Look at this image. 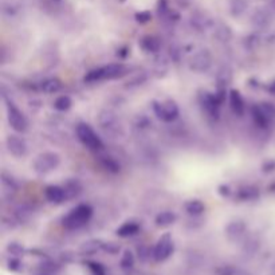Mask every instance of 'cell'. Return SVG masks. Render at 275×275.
Listing matches in <instances>:
<instances>
[{"label": "cell", "instance_id": "obj_1", "mask_svg": "<svg viewBox=\"0 0 275 275\" xmlns=\"http://www.w3.org/2000/svg\"><path fill=\"white\" fill-rule=\"evenodd\" d=\"M92 215H93V210L90 205L81 204L75 207L74 210H71L63 218V226L67 229H78L89 223Z\"/></svg>", "mask_w": 275, "mask_h": 275}, {"label": "cell", "instance_id": "obj_2", "mask_svg": "<svg viewBox=\"0 0 275 275\" xmlns=\"http://www.w3.org/2000/svg\"><path fill=\"white\" fill-rule=\"evenodd\" d=\"M125 66L124 65H109L99 67L97 70L90 71L89 74L85 77L86 82H97V81H106V80H116L118 77L125 74Z\"/></svg>", "mask_w": 275, "mask_h": 275}, {"label": "cell", "instance_id": "obj_3", "mask_svg": "<svg viewBox=\"0 0 275 275\" xmlns=\"http://www.w3.org/2000/svg\"><path fill=\"white\" fill-rule=\"evenodd\" d=\"M61 164V157L59 154L54 152H45L41 153L34 161V169L39 175H47V173L55 171Z\"/></svg>", "mask_w": 275, "mask_h": 275}, {"label": "cell", "instance_id": "obj_4", "mask_svg": "<svg viewBox=\"0 0 275 275\" xmlns=\"http://www.w3.org/2000/svg\"><path fill=\"white\" fill-rule=\"evenodd\" d=\"M77 136L85 146H88L89 149L98 150L102 148V141L95 135V132L90 128L88 124H80L77 126Z\"/></svg>", "mask_w": 275, "mask_h": 275}, {"label": "cell", "instance_id": "obj_5", "mask_svg": "<svg viewBox=\"0 0 275 275\" xmlns=\"http://www.w3.org/2000/svg\"><path fill=\"white\" fill-rule=\"evenodd\" d=\"M7 120H8L9 126L18 133H24L27 131V120L26 117L18 107L15 106L14 103H8L7 105Z\"/></svg>", "mask_w": 275, "mask_h": 275}, {"label": "cell", "instance_id": "obj_6", "mask_svg": "<svg viewBox=\"0 0 275 275\" xmlns=\"http://www.w3.org/2000/svg\"><path fill=\"white\" fill-rule=\"evenodd\" d=\"M153 110L156 113V116L165 122L175 121L179 116V107L173 101H165V102L161 103L154 102Z\"/></svg>", "mask_w": 275, "mask_h": 275}, {"label": "cell", "instance_id": "obj_7", "mask_svg": "<svg viewBox=\"0 0 275 275\" xmlns=\"http://www.w3.org/2000/svg\"><path fill=\"white\" fill-rule=\"evenodd\" d=\"M173 240L169 235H164L163 238H160V240L157 242V244L154 246L153 252V259L156 262H164L167 261L171 255L173 254Z\"/></svg>", "mask_w": 275, "mask_h": 275}, {"label": "cell", "instance_id": "obj_8", "mask_svg": "<svg viewBox=\"0 0 275 275\" xmlns=\"http://www.w3.org/2000/svg\"><path fill=\"white\" fill-rule=\"evenodd\" d=\"M211 65H212L211 52L208 50H200L192 56L189 67H191V70L197 71V73H204L210 69Z\"/></svg>", "mask_w": 275, "mask_h": 275}, {"label": "cell", "instance_id": "obj_9", "mask_svg": "<svg viewBox=\"0 0 275 275\" xmlns=\"http://www.w3.org/2000/svg\"><path fill=\"white\" fill-rule=\"evenodd\" d=\"M98 124L102 128L103 131L110 135H114L117 132L121 129L120 121L114 113L109 112V110H103L101 112V114L98 116Z\"/></svg>", "mask_w": 275, "mask_h": 275}, {"label": "cell", "instance_id": "obj_10", "mask_svg": "<svg viewBox=\"0 0 275 275\" xmlns=\"http://www.w3.org/2000/svg\"><path fill=\"white\" fill-rule=\"evenodd\" d=\"M247 232V226L242 220H235L229 223V226L226 227V236L229 242L236 243L240 242Z\"/></svg>", "mask_w": 275, "mask_h": 275}, {"label": "cell", "instance_id": "obj_11", "mask_svg": "<svg viewBox=\"0 0 275 275\" xmlns=\"http://www.w3.org/2000/svg\"><path fill=\"white\" fill-rule=\"evenodd\" d=\"M5 145H7V149L12 156L15 157H24L28 152L27 144L22 137L18 136H8L7 140H5Z\"/></svg>", "mask_w": 275, "mask_h": 275}, {"label": "cell", "instance_id": "obj_12", "mask_svg": "<svg viewBox=\"0 0 275 275\" xmlns=\"http://www.w3.org/2000/svg\"><path fill=\"white\" fill-rule=\"evenodd\" d=\"M220 101L219 98L216 97V94L212 95L210 93H204L201 95V105H203V109L205 110V113L208 116L214 117V118H218L219 117V107H220Z\"/></svg>", "mask_w": 275, "mask_h": 275}, {"label": "cell", "instance_id": "obj_13", "mask_svg": "<svg viewBox=\"0 0 275 275\" xmlns=\"http://www.w3.org/2000/svg\"><path fill=\"white\" fill-rule=\"evenodd\" d=\"M271 23V9L270 8H258L251 15V24L255 28H266Z\"/></svg>", "mask_w": 275, "mask_h": 275}, {"label": "cell", "instance_id": "obj_14", "mask_svg": "<svg viewBox=\"0 0 275 275\" xmlns=\"http://www.w3.org/2000/svg\"><path fill=\"white\" fill-rule=\"evenodd\" d=\"M46 197L48 201L55 203V204H59V203H62V201H65L66 199H67V192H66L65 188H62V186H47Z\"/></svg>", "mask_w": 275, "mask_h": 275}, {"label": "cell", "instance_id": "obj_15", "mask_svg": "<svg viewBox=\"0 0 275 275\" xmlns=\"http://www.w3.org/2000/svg\"><path fill=\"white\" fill-rule=\"evenodd\" d=\"M229 105L232 112L236 116H243L244 113V101H243L242 95L239 93L238 90H231L229 92Z\"/></svg>", "mask_w": 275, "mask_h": 275}, {"label": "cell", "instance_id": "obj_16", "mask_svg": "<svg viewBox=\"0 0 275 275\" xmlns=\"http://www.w3.org/2000/svg\"><path fill=\"white\" fill-rule=\"evenodd\" d=\"M192 26L197 30V31H207L210 28L214 27V22L210 18H207L204 14H196L192 16Z\"/></svg>", "mask_w": 275, "mask_h": 275}, {"label": "cell", "instance_id": "obj_17", "mask_svg": "<svg viewBox=\"0 0 275 275\" xmlns=\"http://www.w3.org/2000/svg\"><path fill=\"white\" fill-rule=\"evenodd\" d=\"M103 248V243L101 240H97V239H93V240H88L85 242L82 246H81V254L84 255H94L97 254L99 250Z\"/></svg>", "mask_w": 275, "mask_h": 275}, {"label": "cell", "instance_id": "obj_18", "mask_svg": "<svg viewBox=\"0 0 275 275\" xmlns=\"http://www.w3.org/2000/svg\"><path fill=\"white\" fill-rule=\"evenodd\" d=\"M140 231V226L137 223H133V222H128V223H124L117 229V235L121 236V238H129V236H133L136 233Z\"/></svg>", "mask_w": 275, "mask_h": 275}, {"label": "cell", "instance_id": "obj_19", "mask_svg": "<svg viewBox=\"0 0 275 275\" xmlns=\"http://www.w3.org/2000/svg\"><path fill=\"white\" fill-rule=\"evenodd\" d=\"M247 8V0H229V12L232 16H242Z\"/></svg>", "mask_w": 275, "mask_h": 275}, {"label": "cell", "instance_id": "obj_20", "mask_svg": "<svg viewBox=\"0 0 275 275\" xmlns=\"http://www.w3.org/2000/svg\"><path fill=\"white\" fill-rule=\"evenodd\" d=\"M140 46L146 52H157L160 50L159 39L154 37H144L141 39Z\"/></svg>", "mask_w": 275, "mask_h": 275}, {"label": "cell", "instance_id": "obj_21", "mask_svg": "<svg viewBox=\"0 0 275 275\" xmlns=\"http://www.w3.org/2000/svg\"><path fill=\"white\" fill-rule=\"evenodd\" d=\"M178 219V216L171 212V211H164L161 214L157 215L156 218V224L157 227H168V226H172L175 222Z\"/></svg>", "mask_w": 275, "mask_h": 275}, {"label": "cell", "instance_id": "obj_22", "mask_svg": "<svg viewBox=\"0 0 275 275\" xmlns=\"http://www.w3.org/2000/svg\"><path fill=\"white\" fill-rule=\"evenodd\" d=\"M185 211L189 215L199 216L205 211V205L200 200H189L185 204Z\"/></svg>", "mask_w": 275, "mask_h": 275}, {"label": "cell", "instance_id": "obj_23", "mask_svg": "<svg viewBox=\"0 0 275 275\" xmlns=\"http://www.w3.org/2000/svg\"><path fill=\"white\" fill-rule=\"evenodd\" d=\"M215 35L216 38L222 41V42H229L231 37H232V31H231V28L229 26H226V24H219L218 27L215 28Z\"/></svg>", "mask_w": 275, "mask_h": 275}, {"label": "cell", "instance_id": "obj_24", "mask_svg": "<svg viewBox=\"0 0 275 275\" xmlns=\"http://www.w3.org/2000/svg\"><path fill=\"white\" fill-rule=\"evenodd\" d=\"M61 81L58 80H47L42 84V90L45 93H58L61 90Z\"/></svg>", "mask_w": 275, "mask_h": 275}, {"label": "cell", "instance_id": "obj_25", "mask_svg": "<svg viewBox=\"0 0 275 275\" xmlns=\"http://www.w3.org/2000/svg\"><path fill=\"white\" fill-rule=\"evenodd\" d=\"M216 275H251L248 271L233 266H224L218 270Z\"/></svg>", "mask_w": 275, "mask_h": 275}, {"label": "cell", "instance_id": "obj_26", "mask_svg": "<svg viewBox=\"0 0 275 275\" xmlns=\"http://www.w3.org/2000/svg\"><path fill=\"white\" fill-rule=\"evenodd\" d=\"M259 250V243L255 240V239H248L247 242L244 243V246H243V254L246 255V257H252V255H255L257 251Z\"/></svg>", "mask_w": 275, "mask_h": 275}, {"label": "cell", "instance_id": "obj_27", "mask_svg": "<svg viewBox=\"0 0 275 275\" xmlns=\"http://www.w3.org/2000/svg\"><path fill=\"white\" fill-rule=\"evenodd\" d=\"M231 80H232V74H231V71L229 69L223 67L218 73V84H219V88H226L231 82Z\"/></svg>", "mask_w": 275, "mask_h": 275}, {"label": "cell", "instance_id": "obj_28", "mask_svg": "<svg viewBox=\"0 0 275 275\" xmlns=\"http://www.w3.org/2000/svg\"><path fill=\"white\" fill-rule=\"evenodd\" d=\"M71 106V99L70 97H67V95H61V97H58L54 101V107H55L56 110H61V112H65L67 109H70Z\"/></svg>", "mask_w": 275, "mask_h": 275}, {"label": "cell", "instance_id": "obj_29", "mask_svg": "<svg viewBox=\"0 0 275 275\" xmlns=\"http://www.w3.org/2000/svg\"><path fill=\"white\" fill-rule=\"evenodd\" d=\"M120 265H121V267L124 270H129V269H132V267L135 266V255H133V252L126 250V251L124 252V255H122Z\"/></svg>", "mask_w": 275, "mask_h": 275}, {"label": "cell", "instance_id": "obj_30", "mask_svg": "<svg viewBox=\"0 0 275 275\" xmlns=\"http://www.w3.org/2000/svg\"><path fill=\"white\" fill-rule=\"evenodd\" d=\"M88 267H89L93 275H106V270H105V267H103L101 263L89 262V263H88Z\"/></svg>", "mask_w": 275, "mask_h": 275}, {"label": "cell", "instance_id": "obj_31", "mask_svg": "<svg viewBox=\"0 0 275 275\" xmlns=\"http://www.w3.org/2000/svg\"><path fill=\"white\" fill-rule=\"evenodd\" d=\"M258 196V191L254 189V188H244L240 191L239 193V197L243 199V200H251V199H255Z\"/></svg>", "mask_w": 275, "mask_h": 275}, {"label": "cell", "instance_id": "obj_32", "mask_svg": "<svg viewBox=\"0 0 275 275\" xmlns=\"http://www.w3.org/2000/svg\"><path fill=\"white\" fill-rule=\"evenodd\" d=\"M7 250H8L11 255H16V257L23 254V247L20 244H18V243H11L8 247H7Z\"/></svg>", "mask_w": 275, "mask_h": 275}, {"label": "cell", "instance_id": "obj_33", "mask_svg": "<svg viewBox=\"0 0 275 275\" xmlns=\"http://www.w3.org/2000/svg\"><path fill=\"white\" fill-rule=\"evenodd\" d=\"M103 165H105V168H107L109 171H112V172H118L120 171V165L112 159H106L103 161Z\"/></svg>", "mask_w": 275, "mask_h": 275}, {"label": "cell", "instance_id": "obj_34", "mask_svg": "<svg viewBox=\"0 0 275 275\" xmlns=\"http://www.w3.org/2000/svg\"><path fill=\"white\" fill-rule=\"evenodd\" d=\"M103 250L110 252V254H117V252L120 251V247L116 246V244H113V243H107V244H103Z\"/></svg>", "mask_w": 275, "mask_h": 275}, {"label": "cell", "instance_id": "obj_35", "mask_svg": "<svg viewBox=\"0 0 275 275\" xmlns=\"http://www.w3.org/2000/svg\"><path fill=\"white\" fill-rule=\"evenodd\" d=\"M136 18H137V20H138L140 23H146L150 19V14L149 12H140V14H137Z\"/></svg>", "mask_w": 275, "mask_h": 275}, {"label": "cell", "instance_id": "obj_36", "mask_svg": "<svg viewBox=\"0 0 275 275\" xmlns=\"http://www.w3.org/2000/svg\"><path fill=\"white\" fill-rule=\"evenodd\" d=\"M8 267H9V270L18 271L19 267H20V262H19L18 259H11V261L8 262Z\"/></svg>", "mask_w": 275, "mask_h": 275}, {"label": "cell", "instance_id": "obj_37", "mask_svg": "<svg viewBox=\"0 0 275 275\" xmlns=\"http://www.w3.org/2000/svg\"><path fill=\"white\" fill-rule=\"evenodd\" d=\"M138 255H141V259L142 261H146V255H149V251H148V248L142 247L141 250H138Z\"/></svg>", "mask_w": 275, "mask_h": 275}, {"label": "cell", "instance_id": "obj_38", "mask_svg": "<svg viewBox=\"0 0 275 275\" xmlns=\"http://www.w3.org/2000/svg\"><path fill=\"white\" fill-rule=\"evenodd\" d=\"M270 92H271V93H273V94H275V82L270 86Z\"/></svg>", "mask_w": 275, "mask_h": 275}]
</instances>
